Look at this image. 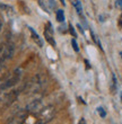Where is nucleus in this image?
Here are the masks:
<instances>
[{"mask_svg": "<svg viewBox=\"0 0 122 124\" xmlns=\"http://www.w3.org/2000/svg\"><path fill=\"white\" fill-rule=\"evenodd\" d=\"M22 72H23V70L20 68L15 69L11 72V75L0 85V90H8V89L13 88L14 86H16L19 82L20 78H22Z\"/></svg>", "mask_w": 122, "mask_h": 124, "instance_id": "1", "label": "nucleus"}, {"mask_svg": "<svg viewBox=\"0 0 122 124\" xmlns=\"http://www.w3.org/2000/svg\"><path fill=\"white\" fill-rule=\"evenodd\" d=\"M18 94H19L18 90H10V92L0 90V111L13 104L16 101Z\"/></svg>", "mask_w": 122, "mask_h": 124, "instance_id": "2", "label": "nucleus"}, {"mask_svg": "<svg viewBox=\"0 0 122 124\" xmlns=\"http://www.w3.org/2000/svg\"><path fill=\"white\" fill-rule=\"evenodd\" d=\"M14 53H15V45L13 43H8L5 46V49H3L2 53H1V56H0V70L6 68L7 62L13 59Z\"/></svg>", "mask_w": 122, "mask_h": 124, "instance_id": "3", "label": "nucleus"}, {"mask_svg": "<svg viewBox=\"0 0 122 124\" xmlns=\"http://www.w3.org/2000/svg\"><path fill=\"white\" fill-rule=\"evenodd\" d=\"M44 85H45V79L41 75H36L31 80V82L27 84V92L37 93L44 87Z\"/></svg>", "mask_w": 122, "mask_h": 124, "instance_id": "4", "label": "nucleus"}, {"mask_svg": "<svg viewBox=\"0 0 122 124\" xmlns=\"http://www.w3.org/2000/svg\"><path fill=\"white\" fill-rule=\"evenodd\" d=\"M56 109L53 106H48L45 108H42L40 111V116H39V124H45L49 121H51L54 116Z\"/></svg>", "mask_w": 122, "mask_h": 124, "instance_id": "5", "label": "nucleus"}, {"mask_svg": "<svg viewBox=\"0 0 122 124\" xmlns=\"http://www.w3.org/2000/svg\"><path fill=\"white\" fill-rule=\"evenodd\" d=\"M42 109V101L41 99H35V101H31L30 104L26 106V112H40Z\"/></svg>", "mask_w": 122, "mask_h": 124, "instance_id": "6", "label": "nucleus"}, {"mask_svg": "<svg viewBox=\"0 0 122 124\" xmlns=\"http://www.w3.org/2000/svg\"><path fill=\"white\" fill-rule=\"evenodd\" d=\"M25 117H26V112H19L10 120L8 124H23V122L25 121Z\"/></svg>", "mask_w": 122, "mask_h": 124, "instance_id": "7", "label": "nucleus"}, {"mask_svg": "<svg viewBox=\"0 0 122 124\" xmlns=\"http://www.w3.org/2000/svg\"><path fill=\"white\" fill-rule=\"evenodd\" d=\"M30 28V32H31V34H32V39H34V42L36 43L37 45L40 46V47H42L43 46V41H42V39H41L40 36H39V34H37L35 31L32 28V27H28Z\"/></svg>", "mask_w": 122, "mask_h": 124, "instance_id": "8", "label": "nucleus"}, {"mask_svg": "<svg viewBox=\"0 0 122 124\" xmlns=\"http://www.w3.org/2000/svg\"><path fill=\"white\" fill-rule=\"evenodd\" d=\"M44 37H45V39L52 46H56V41H54V39H53V34H52V33H50L49 31L44 30Z\"/></svg>", "mask_w": 122, "mask_h": 124, "instance_id": "9", "label": "nucleus"}, {"mask_svg": "<svg viewBox=\"0 0 122 124\" xmlns=\"http://www.w3.org/2000/svg\"><path fill=\"white\" fill-rule=\"evenodd\" d=\"M73 6H75V8H76L77 14H78L82 19H84V17H82V6H81V2H80L79 0H73Z\"/></svg>", "mask_w": 122, "mask_h": 124, "instance_id": "10", "label": "nucleus"}, {"mask_svg": "<svg viewBox=\"0 0 122 124\" xmlns=\"http://www.w3.org/2000/svg\"><path fill=\"white\" fill-rule=\"evenodd\" d=\"M57 20L60 22V23H63V22H65V13H63L62 9H59L57 11Z\"/></svg>", "mask_w": 122, "mask_h": 124, "instance_id": "11", "label": "nucleus"}, {"mask_svg": "<svg viewBox=\"0 0 122 124\" xmlns=\"http://www.w3.org/2000/svg\"><path fill=\"white\" fill-rule=\"evenodd\" d=\"M71 45H73L75 52H79V46H78V44H77V42H76V39H71Z\"/></svg>", "mask_w": 122, "mask_h": 124, "instance_id": "12", "label": "nucleus"}, {"mask_svg": "<svg viewBox=\"0 0 122 124\" xmlns=\"http://www.w3.org/2000/svg\"><path fill=\"white\" fill-rule=\"evenodd\" d=\"M97 112H98V114H99L101 117H105L106 116V113H105V111H104V108L103 107H98L97 108Z\"/></svg>", "mask_w": 122, "mask_h": 124, "instance_id": "13", "label": "nucleus"}, {"mask_svg": "<svg viewBox=\"0 0 122 124\" xmlns=\"http://www.w3.org/2000/svg\"><path fill=\"white\" fill-rule=\"evenodd\" d=\"M69 32H70V34H71L73 37H76V36H77L76 32H75V28H73V26L71 25V24H69Z\"/></svg>", "mask_w": 122, "mask_h": 124, "instance_id": "14", "label": "nucleus"}, {"mask_svg": "<svg viewBox=\"0 0 122 124\" xmlns=\"http://www.w3.org/2000/svg\"><path fill=\"white\" fill-rule=\"evenodd\" d=\"M92 36H93V39H94V42L95 43H97V45H98V47L99 49H102V45H101V42H99V39H97V36H95L94 34L92 33Z\"/></svg>", "mask_w": 122, "mask_h": 124, "instance_id": "15", "label": "nucleus"}, {"mask_svg": "<svg viewBox=\"0 0 122 124\" xmlns=\"http://www.w3.org/2000/svg\"><path fill=\"white\" fill-rule=\"evenodd\" d=\"M116 6L122 7V0H118V1H116Z\"/></svg>", "mask_w": 122, "mask_h": 124, "instance_id": "16", "label": "nucleus"}, {"mask_svg": "<svg viewBox=\"0 0 122 124\" xmlns=\"http://www.w3.org/2000/svg\"><path fill=\"white\" fill-rule=\"evenodd\" d=\"M78 124H85V120H84V118H80V121Z\"/></svg>", "mask_w": 122, "mask_h": 124, "instance_id": "17", "label": "nucleus"}, {"mask_svg": "<svg viewBox=\"0 0 122 124\" xmlns=\"http://www.w3.org/2000/svg\"><path fill=\"white\" fill-rule=\"evenodd\" d=\"M1 28H2V20L0 18V32H1Z\"/></svg>", "mask_w": 122, "mask_h": 124, "instance_id": "18", "label": "nucleus"}, {"mask_svg": "<svg viewBox=\"0 0 122 124\" xmlns=\"http://www.w3.org/2000/svg\"><path fill=\"white\" fill-rule=\"evenodd\" d=\"M60 1H61V3H62V5H66V2H65V0H60Z\"/></svg>", "mask_w": 122, "mask_h": 124, "instance_id": "19", "label": "nucleus"}, {"mask_svg": "<svg viewBox=\"0 0 122 124\" xmlns=\"http://www.w3.org/2000/svg\"><path fill=\"white\" fill-rule=\"evenodd\" d=\"M121 99H122V95H121Z\"/></svg>", "mask_w": 122, "mask_h": 124, "instance_id": "20", "label": "nucleus"}, {"mask_svg": "<svg viewBox=\"0 0 122 124\" xmlns=\"http://www.w3.org/2000/svg\"><path fill=\"white\" fill-rule=\"evenodd\" d=\"M121 58H122V53H121Z\"/></svg>", "mask_w": 122, "mask_h": 124, "instance_id": "21", "label": "nucleus"}, {"mask_svg": "<svg viewBox=\"0 0 122 124\" xmlns=\"http://www.w3.org/2000/svg\"><path fill=\"white\" fill-rule=\"evenodd\" d=\"M121 20H122V16H121Z\"/></svg>", "mask_w": 122, "mask_h": 124, "instance_id": "22", "label": "nucleus"}]
</instances>
